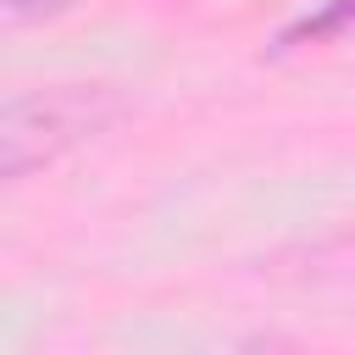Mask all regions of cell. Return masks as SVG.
<instances>
[{
  "instance_id": "obj_1",
  "label": "cell",
  "mask_w": 355,
  "mask_h": 355,
  "mask_svg": "<svg viewBox=\"0 0 355 355\" xmlns=\"http://www.w3.org/2000/svg\"><path fill=\"white\" fill-rule=\"evenodd\" d=\"M122 116L111 83H55L0 100V189L67 161Z\"/></svg>"
},
{
  "instance_id": "obj_2",
  "label": "cell",
  "mask_w": 355,
  "mask_h": 355,
  "mask_svg": "<svg viewBox=\"0 0 355 355\" xmlns=\"http://www.w3.org/2000/svg\"><path fill=\"white\" fill-rule=\"evenodd\" d=\"M344 17H349V0H327V6H322V17H300V22L277 39V50H294L300 39H311V44L338 39V33H344Z\"/></svg>"
},
{
  "instance_id": "obj_3",
  "label": "cell",
  "mask_w": 355,
  "mask_h": 355,
  "mask_svg": "<svg viewBox=\"0 0 355 355\" xmlns=\"http://www.w3.org/2000/svg\"><path fill=\"white\" fill-rule=\"evenodd\" d=\"M78 0H0V22H39V17H55Z\"/></svg>"
}]
</instances>
